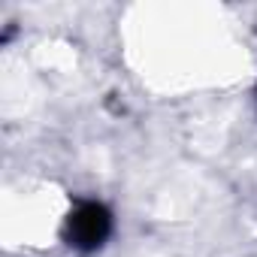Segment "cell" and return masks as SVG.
<instances>
[{
  "label": "cell",
  "mask_w": 257,
  "mask_h": 257,
  "mask_svg": "<svg viewBox=\"0 0 257 257\" xmlns=\"http://www.w3.org/2000/svg\"><path fill=\"white\" fill-rule=\"evenodd\" d=\"M112 233V215L97 200H82L64 224V236L76 251H97Z\"/></svg>",
  "instance_id": "cell-1"
}]
</instances>
